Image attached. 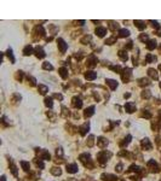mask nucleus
<instances>
[{"label":"nucleus","mask_w":161,"mask_h":181,"mask_svg":"<svg viewBox=\"0 0 161 181\" xmlns=\"http://www.w3.org/2000/svg\"><path fill=\"white\" fill-rule=\"evenodd\" d=\"M40 158H41V160H50L51 156H50V153L47 152V151H44V152L40 154Z\"/></svg>","instance_id":"29"},{"label":"nucleus","mask_w":161,"mask_h":181,"mask_svg":"<svg viewBox=\"0 0 161 181\" xmlns=\"http://www.w3.org/2000/svg\"><path fill=\"white\" fill-rule=\"evenodd\" d=\"M23 53H24V56H30L32 53H33V47L28 45V46H26L24 50H23Z\"/></svg>","instance_id":"20"},{"label":"nucleus","mask_w":161,"mask_h":181,"mask_svg":"<svg viewBox=\"0 0 161 181\" xmlns=\"http://www.w3.org/2000/svg\"><path fill=\"white\" fill-rule=\"evenodd\" d=\"M57 45H58V48H59V51H61L62 53H64V52L67 51V47H68V46H67V44L64 42L63 39H61V38L57 39Z\"/></svg>","instance_id":"3"},{"label":"nucleus","mask_w":161,"mask_h":181,"mask_svg":"<svg viewBox=\"0 0 161 181\" xmlns=\"http://www.w3.org/2000/svg\"><path fill=\"white\" fill-rule=\"evenodd\" d=\"M128 172H140V168L138 167V166H134V164H132L131 167H130V169H128Z\"/></svg>","instance_id":"33"},{"label":"nucleus","mask_w":161,"mask_h":181,"mask_svg":"<svg viewBox=\"0 0 161 181\" xmlns=\"http://www.w3.org/2000/svg\"><path fill=\"white\" fill-rule=\"evenodd\" d=\"M138 82H139V84L140 86H148V84H150V82H149V80H148V78H145V77H143V78H140L139 81H138Z\"/></svg>","instance_id":"32"},{"label":"nucleus","mask_w":161,"mask_h":181,"mask_svg":"<svg viewBox=\"0 0 161 181\" xmlns=\"http://www.w3.org/2000/svg\"><path fill=\"white\" fill-rule=\"evenodd\" d=\"M7 57L11 59V62H12V63L15 62V58H14V54H12V50H11V48L7 50Z\"/></svg>","instance_id":"37"},{"label":"nucleus","mask_w":161,"mask_h":181,"mask_svg":"<svg viewBox=\"0 0 161 181\" xmlns=\"http://www.w3.org/2000/svg\"><path fill=\"white\" fill-rule=\"evenodd\" d=\"M116 172H118V173H121V172H122V164H121V163L116 166Z\"/></svg>","instance_id":"50"},{"label":"nucleus","mask_w":161,"mask_h":181,"mask_svg":"<svg viewBox=\"0 0 161 181\" xmlns=\"http://www.w3.org/2000/svg\"><path fill=\"white\" fill-rule=\"evenodd\" d=\"M148 168H149L150 172H153V173H157V172H159V167H157V164H156V162H155L154 160L148 162Z\"/></svg>","instance_id":"4"},{"label":"nucleus","mask_w":161,"mask_h":181,"mask_svg":"<svg viewBox=\"0 0 161 181\" xmlns=\"http://www.w3.org/2000/svg\"><path fill=\"white\" fill-rule=\"evenodd\" d=\"M142 147L144 148V150H151V144H150V141H149V139H143L142 140Z\"/></svg>","instance_id":"13"},{"label":"nucleus","mask_w":161,"mask_h":181,"mask_svg":"<svg viewBox=\"0 0 161 181\" xmlns=\"http://www.w3.org/2000/svg\"><path fill=\"white\" fill-rule=\"evenodd\" d=\"M28 81H30V84H32V86H35V82H36V81H35V78L33 76H28Z\"/></svg>","instance_id":"43"},{"label":"nucleus","mask_w":161,"mask_h":181,"mask_svg":"<svg viewBox=\"0 0 161 181\" xmlns=\"http://www.w3.org/2000/svg\"><path fill=\"white\" fill-rule=\"evenodd\" d=\"M42 68H44L45 70H52V69H53V66H52V65H51L50 63H47V62L42 64Z\"/></svg>","instance_id":"36"},{"label":"nucleus","mask_w":161,"mask_h":181,"mask_svg":"<svg viewBox=\"0 0 161 181\" xmlns=\"http://www.w3.org/2000/svg\"><path fill=\"white\" fill-rule=\"evenodd\" d=\"M160 88H161V84H160Z\"/></svg>","instance_id":"57"},{"label":"nucleus","mask_w":161,"mask_h":181,"mask_svg":"<svg viewBox=\"0 0 161 181\" xmlns=\"http://www.w3.org/2000/svg\"><path fill=\"white\" fill-rule=\"evenodd\" d=\"M53 97H55V98H58V99H62V98H63V97H62V94H55Z\"/></svg>","instance_id":"52"},{"label":"nucleus","mask_w":161,"mask_h":181,"mask_svg":"<svg viewBox=\"0 0 161 181\" xmlns=\"http://www.w3.org/2000/svg\"><path fill=\"white\" fill-rule=\"evenodd\" d=\"M110 156H112V153L110 152H107V151H102V152H99L97 154V160H98V162L99 163H105L107 160L110 158Z\"/></svg>","instance_id":"1"},{"label":"nucleus","mask_w":161,"mask_h":181,"mask_svg":"<svg viewBox=\"0 0 161 181\" xmlns=\"http://www.w3.org/2000/svg\"><path fill=\"white\" fill-rule=\"evenodd\" d=\"M119 35L121 36V38H126V36H128V35H130V32H128L127 29H120V30H119Z\"/></svg>","instance_id":"28"},{"label":"nucleus","mask_w":161,"mask_h":181,"mask_svg":"<svg viewBox=\"0 0 161 181\" xmlns=\"http://www.w3.org/2000/svg\"><path fill=\"white\" fill-rule=\"evenodd\" d=\"M56 153H57V156H62V154H63V151H62V148H57V150H56Z\"/></svg>","instance_id":"51"},{"label":"nucleus","mask_w":161,"mask_h":181,"mask_svg":"<svg viewBox=\"0 0 161 181\" xmlns=\"http://www.w3.org/2000/svg\"><path fill=\"white\" fill-rule=\"evenodd\" d=\"M11 172H12V174H14L15 176H17V168L15 167L14 164L11 166Z\"/></svg>","instance_id":"45"},{"label":"nucleus","mask_w":161,"mask_h":181,"mask_svg":"<svg viewBox=\"0 0 161 181\" xmlns=\"http://www.w3.org/2000/svg\"><path fill=\"white\" fill-rule=\"evenodd\" d=\"M97 77V74L95 72V71H87L86 74H85V78L86 80H95Z\"/></svg>","instance_id":"17"},{"label":"nucleus","mask_w":161,"mask_h":181,"mask_svg":"<svg viewBox=\"0 0 161 181\" xmlns=\"http://www.w3.org/2000/svg\"><path fill=\"white\" fill-rule=\"evenodd\" d=\"M45 105L49 106V108H52L53 106V103H52V98H45Z\"/></svg>","instance_id":"31"},{"label":"nucleus","mask_w":161,"mask_h":181,"mask_svg":"<svg viewBox=\"0 0 161 181\" xmlns=\"http://www.w3.org/2000/svg\"><path fill=\"white\" fill-rule=\"evenodd\" d=\"M110 69L114 70V71H118V72H120V71H121V68H120V66H118V65H116V66H115V65H114V66H110Z\"/></svg>","instance_id":"48"},{"label":"nucleus","mask_w":161,"mask_h":181,"mask_svg":"<svg viewBox=\"0 0 161 181\" xmlns=\"http://www.w3.org/2000/svg\"><path fill=\"white\" fill-rule=\"evenodd\" d=\"M142 116H143V117H145V118H150V117H151V114H150V112H148V110H143Z\"/></svg>","instance_id":"40"},{"label":"nucleus","mask_w":161,"mask_h":181,"mask_svg":"<svg viewBox=\"0 0 161 181\" xmlns=\"http://www.w3.org/2000/svg\"><path fill=\"white\" fill-rule=\"evenodd\" d=\"M38 90H39V92H40L41 94H46V92L49 90V88H47V87H46L45 84H39Z\"/></svg>","instance_id":"27"},{"label":"nucleus","mask_w":161,"mask_h":181,"mask_svg":"<svg viewBox=\"0 0 161 181\" xmlns=\"http://www.w3.org/2000/svg\"><path fill=\"white\" fill-rule=\"evenodd\" d=\"M96 34H97L99 38H103V36L107 34V29L103 28V27H97V28H96Z\"/></svg>","instance_id":"16"},{"label":"nucleus","mask_w":161,"mask_h":181,"mask_svg":"<svg viewBox=\"0 0 161 181\" xmlns=\"http://www.w3.org/2000/svg\"><path fill=\"white\" fill-rule=\"evenodd\" d=\"M148 75L151 77V78H154V80H157V77H159V75H157V71L155 69H149L148 70Z\"/></svg>","instance_id":"19"},{"label":"nucleus","mask_w":161,"mask_h":181,"mask_svg":"<svg viewBox=\"0 0 161 181\" xmlns=\"http://www.w3.org/2000/svg\"><path fill=\"white\" fill-rule=\"evenodd\" d=\"M62 110H63V112H62L63 117H67V116H69V110H68L65 106H63V108H62Z\"/></svg>","instance_id":"41"},{"label":"nucleus","mask_w":161,"mask_h":181,"mask_svg":"<svg viewBox=\"0 0 161 181\" xmlns=\"http://www.w3.org/2000/svg\"><path fill=\"white\" fill-rule=\"evenodd\" d=\"M159 69H160V70H161V64H160V65H159Z\"/></svg>","instance_id":"55"},{"label":"nucleus","mask_w":161,"mask_h":181,"mask_svg":"<svg viewBox=\"0 0 161 181\" xmlns=\"http://www.w3.org/2000/svg\"><path fill=\"white\" fill-rule=\"evenodd\" d=\"M156 47V41L155 40H149L147 44V48L148 50H154Z\"/></svg>","instance_id":"24"},{"label":"nucleus","mask_w":161,"mask_h":181,"mask_svg":"<svg viewBox=\"0 0 161 181\" xmlns=\"http://www.w3.org/2000/svg\"><path fill=\"white\" fill-rule=\"evenodd\" d=\"M93 144H95V136H93V135H90V136H89V141H87V145L91 147V146H93Z\"/></svg>","instance_id":"34"},{"label":"nucleus","mask_w":161,"mask_h":181,"mask_svg":"<svg viewBox=\"0 0 161 181\" xmlns=\"http://www.w3.org/2000/svg\"><path fill=\"white\" fill-rule=\"evenodd\" d=\"M150 96H151V93H150L149 90H143V92H142V97L145 98V99L150 98Z\"/></svg>","instance_id":"39"},{"label":"nucleus","mask_w":161,"mask_h":181,"mask_svg":"<svg viewBox=\"0 0 161 181\" xmlns=\"http://www.w3.org/2000/svg\"><path fill=\"white\" fill-rule=\"evenodd\" d=\"M35 163H36V166H38V167L39 168H44V163H42L41 160H35Z\"/></svg>","instance_id":"46"},{"label":"nucleus","mask_w":161,"mask_h":181,"mask_svg":"<svg viewBox=\"0 0 161 181\" xmlns=\"http://www.w3.org/2000/svg\"><path fill=\"white\" fill-rule=\"evenodd\" d=\"M121 76H122V80H124L125 82H127L128 78H130V76H131V69H128V68L124 69V72H122Z\"/></svg>","instance_id":"11"},{"label":"nucleus","mask_w":161,"mask_h":181,"mask_svg":"<svg viewBox=\"0 0 161 181\" xmlns=\"http://www.w3.org/2000/svg\"><path fill=\"white\" fill-rule=\"evenodd\" d=\"M73 106L74 108H76V109H80L81 106H83V102H81V99L80 98H77V97H74L73 98Z\"/></svg>","instance_id":"10"},{"label":"nucleus","mask_w":161,"mask_h":181,"mask_svg":"<svg viewBox=\"0 0 161 181\" xmlns=\"http://www.w3.org/2000/svg\"><path fill=\"white\" fill-rule=\"evenodd\" d=\"M109 28L113 29V30H115V29L118 28V23H115V22H109Z\"/></svg>","instance_id":"42"},{"label":"nucleus","mask_w":161,"mask_h":181,"mask_svg":"<svg viewBox=\"0 0 161 181\" xmlns=\"http://www.w3.org/2000/svg\"><path fill=\"white\" fill-rule=\"evenodd\" d=\"M1 181H6V178H5V176H1Z\"/></svg>","instance_id":"54"},{"label":"nucleus","mask_w":161,"mask_h":181,"mask_svg":"<svg viewBox=\"0 0 161 181\" xmlns=\"http://www.w3.org/2000/svg\"><path fill=\"white\" fill-rule=\"evenodd\" d=\"M97 145H98V147H101V148H104V147H107V145H108V140L105 139V138H103V136H101V138L97 139Z\"/></svg>","instance_id":"5"},{"label":"nucleus","mask_w":161,"mask_h":181,"mask_svg":"<svg viewBox=\"0 0 161 181\" xmlns=\"http://www.w3.org/2000/svg\"><path fill=\"white\" fill-rule=\"evenodd\" d=\"M102 179L103 181H116V176L112 174H102Z\"/></svg>","instance_id":"12"},{"label":"nucleus","mask_w":161,"mask_h":181,"mask_svg":"<svg viewBox=\"0 0 161 181\" xmlns=\"http://www.w3.org/2000/svg\"><path fill=\"white\" fill-rule=\"evenodd\" d=\"M80 160L84 163L85 167L91 166V157H90L89 153H83V154H80Z\"/></svg>","instance_id":"2"},{"label":"nucleus","mask_w":161,"mask_h":181,"mask_svg":"<svg viewBox=\"0 0 161 181\" xmlns=\"http://www.w3.org/2000/svg\"><path fill=\"white\" fill-rule=\"evenodd\" d=\"M59 75L62 76V78H67L68 77V70H67V68H61L59 69Z\"/></svg>","instance_id":"25"},{"label":"nucleus","mask_w":161,"mask_h":181,"mask_svg":"<svg viewBox=\"0 0 161 181\" xmlns=\"http://www.w3.org/2000/svg\"><path fill=\"white\" fill-rule=\"evenodd\" d=\"M97 58H96V56L95 54H90L89 56V58H87V63H89V66H95L96 64H97Z\"/></svg>","instance_id":"6"},{"label":"nucleus","mask_w":161,"mask_h":181,"mask_svg":"<svg viewBox=\"0 0 161 181\" xmlns=\"http://www.w3.org/2000/svg\"><path fill=\"white\" fill-rule=\"evenodd\" d=\"M20 164L22 166V168H23V170H26V172H28L29 169H30V166H29V162H26V160H21V162H20Z\"/></svg>","instance_id":"23"},{"label":"nucleus","mask_w":161,"mask_h":181,"mask_svg":"<svg viewBox=\"0 0 161 181\" xmlns=\"http://www.w3.org/2000/svg\"><path fill=\"white\" fill-rule=\"evenodd\" d=\"M130 96H131L130 93H125V94H124V98H130Z\"/></svg>","instance_id":"53"},{"label":"nucleus","mask_w":161,"mask_h":181,"mask_svg":"<svg viewBox=\"0 0 161 181\" xmlns=\"http://www.w3.org/2000/svg\"><path fill=\"white\" fill-rule=\"evenodd\" d=\"M139 39H140V40H142L143 42H145V41L148 40V36H147L145 34H143V35H140V36H139Z\"/></svg>","instance_id":"49"},{"label":"nucleus","mask_w":161,"mask_h":181,"mask_svg":"<svg viewBox=\"0 0 161 181\" xmlns=\"http://www.w3.org/2000/svg\"><path fill=\"white\" fill-rule=\"evenodd\" d=\"M150 23L153 24V27H154V28H156V29H160V24H159L157 22H155V21H150Z\"/></svg>","instance_id":"44"},{"label":"nucleus","mask_w":161,"mask_h":181,"mask_svg":"<svg viewBox=\"0 0 161 181\" xmlns=\"http://www.w3.org/2000/svg\"><path fill=\"white\" fill-rule=\"evenodd\" d=\"M51 173H52L53 175H56V176H58V175L62 174V170H61V168H59V167H58V168L53 167L52 169H51Z\"/></svg>","instance_id":"26"},{"label":"nucleus","mask_w":161,"mask_h":181,"mask_svg":"<svg viewBox=\"0 0 161 181\" xmlns=\"http://www.w3.org/2000/svg\"><path fill=\"white\" fill-rule=\"evenodd\" d=\"M119 57L122 62H126L127 59H128V56H127V53L125 51H119Z\"/></svg>","instance_id":"22"},{"label":"nucleus","mask_w":161,"mask_h":181,"mask_svg":"<svg viewBox=\"0 0 161 181\" xmlns=\"http://www.w3.org/2000/svg\"><path fill=\"white\" fill-rule=\"evenodd\" d=\"M105 82H107V84L110 87V90H115V88L118 87V82H116L115 80H112V78H107V80H105Z\"/></svg>","instance_id":"14"},{"label":"nucleus","mask_w":161,"mask_h":181,"mask_svg":"<svg viewBox=\"0 0 161 181\" xmlns=\"http://www.w3.org/2000/svg\"><path fill=\"white\" fill-rule=\"evenodd\" d=\"M160 51H161V45H160Z\"/></svg>","instance_id":"56"},{"label":"nucleus","mask_w":161,"mask_h":181,"mask_svg":"<svg viewBox=\"0 0 161 181\" xmlns=\"http://www.w3.org/2000/svg\"><path fill=\"white\" fill-rule=\"evenodd\" d=\"M130 140H131V135H127L126 138H125V140H124L120 145H121V146H125V145H127V144L130 142Z\"/></svg>","instance_id":"38"},{"label":"nucleus","mask_w":161,"mask_h":181,"mask_svg":"<svg viewBox=\"0 0 161 181\" xmlns=\"http://www.w3.org/2000/svg\"><path fill=\"white\" fill-rule=\"evenodd\" d=\"M35 56L38 57V58H40V59L46 56L45 52H44V50H42V47H40V46H36V47H35Z\"/></svg>","instance_id":"7"},{"label":"nucleus","mask_w":161,"mask_h":181,"mask_svg":"<svg viewBox=\"0 0 161 181\" xmlns=\"http://www.w3.org/2000/svg\"><path fill=\"white\" fill-rule=\"evenodd\" d=\"M90 40H91V36H90V35H85L84 38L81 39V44H85V45H86Z\"/></svg>","instance_id":"35"},{"label":"nucleus","mask_w":161,"mask_h":181,"mask_svg":"<svg viewBox=\"0 0 161 181\" xmlns=\"http://www.w3.org/2000/svg\"><path fill=\"white\" fill-rule=\"evenodd\" d=\"M134 26L139 29V30H143V29L145 28V23L142 21H134Z\"/></svg>","instance_id":"21"},{"label":"nucleus","mask_w":161,"mask_h":181,"mask_svg":"<svg viewBox=\"0 0 161 181\" xmlns=\"http://www.w3.org/2000/svg\"><path fill=\"white\" fill-rule=\"evenodd\" d=\"M155 59H156V58H154L151 54H148V56H147V62L148 63H150L151 60H155Z\"/></svg>","instance_id":"47"},{"label":"nucleus","mask_w":161,"mask_h":181,"mask_svg":"<svg viewBox=\"0 0 161 181\" xmlns=\"http://www.w3.org/2000/svg\"><path fill=\"white\" fill-rule=\"evenodd\" d=\"M89 128H90L89 123H84L83 126H80V128H79V130H80V134H81V135H86V133L89 132Z\"/></svg>","instance_id":"15"},{"label":"nucleus","mask_w":161,"mask_h":181,"mask_svg":"<svg viewBox=\"0 0 161 181\" xmlns=\"http://www.w3.org/2000/svg\"><path fill=\"white\" fill-rule=\"evenodd\" d=\"M93 114H95V106H90V108H89V109H86V110H85V112H84L85 117H91Z\"/></svg>","instance_id":"18"},{"label":"nucleus","mask_w":161,"mask_h":181,"mask_svg":"<svg viewBox=\"0 0 161 181\" xmlns=\"http://www.w3.org/2000/svg\"><path fill=\"white\" fill-rule=\"evenodd\" d=\"M115 42H116V38H115V36H112V38H109V39L105 40V44H107V45H113V44H115Z\"/></svg>","instance_id":"30"},{"label":"nucleus","mask_w":161,"mask_h":181,"mask_svg":"<svg viewBox=\"0 0 161 181\" xmlns=\"http://www.w3.org/2000/svg\"><path fill=\"white\" fill-rule=\"evenodd\" d=\"M125 110H126L128 114H132L133 111H136V104H133V103H126V104H125Z\"/></svg>","instance_id":"9"},{"label":"nucleus","mask_w":161,"mask_h":181,"mask_svg":"<svg viewBox=\"0 0 161 181\" xmlns=\"http://www.w3.org/2000/svg\"><path fill=\"white\" fill-rule=\"evenodd\" d=\"M77 164H75V163H71V164H68L67 166V172L68 173H71V174H74V173H76L77 172Z\"/></svg>","instance_id":"8"}]
</instances>
